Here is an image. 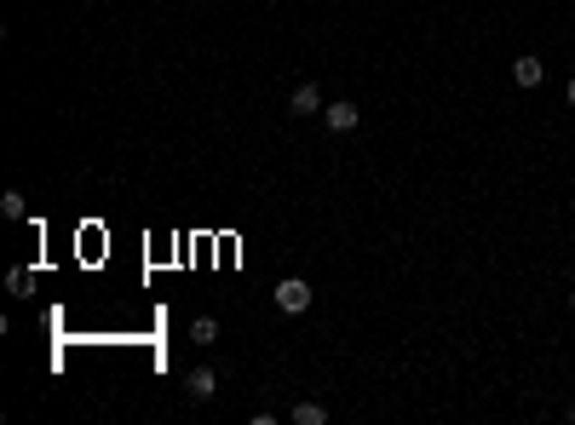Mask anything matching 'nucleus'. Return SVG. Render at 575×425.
<instances>
[{"mask_svg":"<svg viewBox=\"0 0 575 425\" xmlns=\"http://www.w3.org/2000/svg\"><path fill=\"white\" fill-rule=\"evenodd\" d=\"M276 305H283L288 317L311 310V282H305V276H283V282H276Z\"/></svg>","mask_w":575,"mask_h":425,"instance_id":"f257e3e1","label":"nucleus"},{"mask_svg":"<svg viewBox=\"0 0 575 425\" xmlns=\"http://www.w3.org/2000/svg\"><path fill=\"white\" fill-rule=\"evenodd\" d=\"M184 397H190V402H213V397H219V374H213V368H190V374H184Z\"/></svg>","mask_w":575,"mask_h":425,"instance_id":"f03ea898","label":"nucleus"},{"mask_svg":"<svg viewBox=\"0 0 575 425\" xmlns=\"http://www.w3.org/2000/svg\"><path fill=\"white\" fill-rule=\"evenodd\" d=\"M512 81H518L524 92H535L541 81H547V64H541L535 52H524V58H512Z\"/></svg>","mask_w":575,"mask_h":425,"instance_id":"7ed1b4c3","label":"nucleus"},{"mask_svg":"<svg viewBox=\"0 0 575 425\" xmlns=\"http://www.w3.org/2000/svg\"><path fill=\"white\" fill-rule=\"evenodd\" d=\"M288 109H293V115H322L329 104H322L317 81H300V87H293V98H288Z\"/></svg>","mask_w":575,"mask_h":425,"instance_id":"20e7f679","label":"nucleus"},{"mask_svg":"<svg viewBox=\"0 0 575 425\" xmlns=\"http://www.w3.org/2000/svg\"><path fill=\"white\" fill-rule=\"evenodd\" d=\"M322 121H329L334 133H351V127H357V104H351V98H339V104L322 109Z\"/></svg>","mask_w":575,"mask_h":425,"instance_id":"39448f33","label":"nucleus"},{"mask_svg":"<svg viewBox=\"0 0 575 425\" xmlns=\"http://www.w3.org/2000/svg\"><path fill=\"white\" fill-rule=\"evenodd\" d=\"M6 293L29 299V293H35V271H29V264H12V271H6Z\"/></svg>","mask_w":575,"mask_h":425,"instance_id":"423d86ee","label":"nucleus"},{"mask_svg":"<svg viewBox=\"0 0 575 425\" xmlns=\"http://www.w3.org/2000/svg\"><path fill=\"white\" fill-rule=\"evenodd\" d=\"M288 420H293V425H329V408L305 397V402H293V414H288Z\"/></svg>","mask_w":575,"mask_h":425,"instance_id":"0eeeda50","label":"nucleus"},{"mask_svg":"<svg viewBox=\"0 0 575 425\" xmlns=\"http://www.w3.org/2000/svg\"><path fill=\"white\" fill-rule=\"evenodd\" d=\"M0 213H6V218H29V201H23V190H6V196H0Z\"/></svg>","mask_w":575,"mask_h":425,"instance_id":"6e6552de","label":"nucleus"},{"mask_svg":"<svg viewBox=\"0 0 575 425\" xmlns=\"http://www.w3.org/2000/svg\"><path fill=\"white\" fill-rule=\"evenodd\" d=\"M190 339H196V345H213V339H219V322H213V317H196V322H190Z\"/></svg>","mask_w":575,"mask_h":425,"instance_id":"1a4fd4ad","label":"nucleus"},{"mask_svg":"<svg viewBox=\"0 0 575 425\" xmlns=\"http://www.w3.org/2000/svg\"><path fill=\"white\" fill-rule=\"evenodd\" d=\"M564 98H570V104H575V75H570V87H564Z\"/></svg>","mask_w":575,"mask_h":425,"instance_id":"9d476101","label":"nucleus"},{"mask_svg":"<svg viewBox=\"0 0 575 425\" xmlns=\"http://www.w3.org/2000/svg\"><path fill=\"white\" fill-rule=\"evenodd\" d=\"M570 310H575V293H570Z\"/></svg>","mask_w":575,"mask_h":425,"instance_id":"9b49d317","label":"nucleus"}]
</instances>
